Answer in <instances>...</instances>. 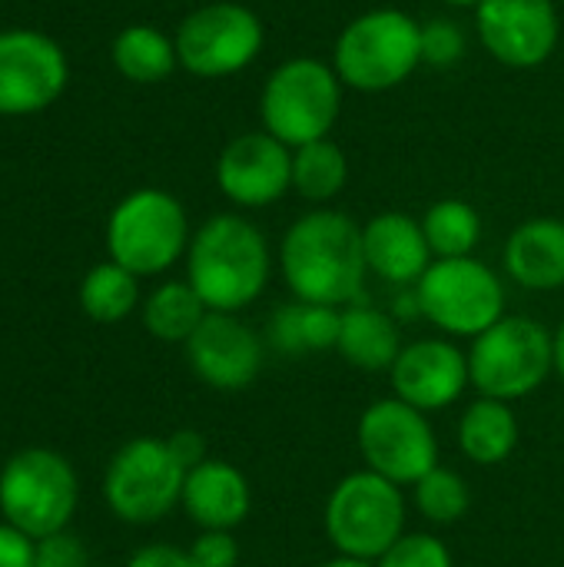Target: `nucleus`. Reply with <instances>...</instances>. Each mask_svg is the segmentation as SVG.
I'll list each match as a JSON object with an SVG mask.
<instances>
[{"label": "nucleus", "instance_id": "obj_1", "mask_svg": "<svg viewBox=\"0 0 564 567\" xmlns=\"http://www.w3.org/2000/svg\"><path fill=\"white\" fill-rule=\"evenodd\" d=\"M279 272L293 299L346 309L366 299L362 226L339 209L299 216L279 243Z\"/></svg>", "mask_w": 564, "mask_h": 567}, {"label": "nucleus", "instance_id": "obj_2", "mask_svg": "<svg viewBox=\"0 0 564 567\" xmlns=\"http://www.w3.org/2000/svg\"><path fill=\"white\" fill-rule=\"evenodd\" d=\"M269 272L273 256L266 236L236 213L209 216L189 239L186 282L209 312L239 316L266 292Z\"/></svg>", "mask_w": 564, "mask_h": 567}, {"label": "nucleus", "instance_id": "obj_3", "mask_svg": "<svg viewBox=\"0 0 564 567\" xmlns=\"http://www.w3.org/2000/svg\"><path fill=\"white\" fill-rule=\"evenodd\" d=\"M189 219L183 203L156 186L126 193L106 219V256L133 276H163L189 249Z\"/></svg>", "mask_w": 564, "mask_h": 567}, {"label": "nucleus", "instance_id": "obj_4", "mask_svg": "<svg viewBox=\"0 0 564 567\" xmlns=\"http://www.w3.org/2000/svg\"><path fill=\"white\" fill-rule=\"evenodd\" d=\"M555 375V332L529 316H502L472 339L469 379L485 399L519 402Z\"/></svg>", "mask_w": 564, "mask_h": 567}, {"label": "nucleus", "instance_id": "obj_5", "mask_svg": "<svg viewBox=\"0 0 564 567\" xmlns=\"http://www.w3.org/2000/svg\"><path fill=\"white\" fill-rule=\"evenodd\" d=\"M80 505V478L53 449H20L0 468V515L33 542L70 528Z\"/></svg>", "mask_w": 564, "mask_h": 567}, {"label": "nucleus", "instance_id": "obj_6", "mask_svg": "<svg viewBox=\"0 0 564 567\" xmlns=\"http://www.w3.org/2000/svg\"><path fill=\"white\" fill-rule=\"evenodd\" d=\"M422 63V23L402 10H369L336 40V76L362 93L392 90Z\"/></svg>", "mask_w": 564, "mask_h": 567}, {"label": "nucleus", "instance_id": "obj_7", "mask_svg": "<svg viewBox=\"0 0 564 567\" xmlns=\"http://www.w3.org/2000/svg\"><path fill=\"white\" fill-rule=\"evenodd\" d=\"M336 555L379 561L406 535V498L389 478L362 468L336 482L322 512Z\"/></svg>", "mask_w": 564, "mask_h": 567}, {"label": "nucleus", "instance_id": "obj_8", "mask_svg": "<svg viewBox=\"0 0 564 567\" xmlns=\"http://www.w3.org/2000/svg\"><path fill=\"white\" fill-rule=\"evenodd\" d=\"M342 106V80L312 56L286 60L273 70L259 96L263 130L289 150L326 140Z\"/></svg>", "mask_w": 564, "mask_h": 567}, {"label": "nucleus", "instance_id": "obj_9", "mask_svg": "<svg viewBox=\"0 0 564 567\" xmlns=\"http://www.w3.org/2000/svg\"><path fill=\"white\" fill-rule=\"evenodd\" d=\"M412 289L422 319L445 339H479L505 316L502 276L475 256L435 259Z\"/></svg>", "mask_w": 564, "mask_h": 567}, {"label": "nucleus", "instance_id": "obj_10", "mask_svg": "<svg viewBox=\"0 0 564 567\" xmlns=\"http://www.w3.org/2000/svg\"><path fill=\"white\" fill-rule=\"evenodd\" d=\"M186 468L166 439L140 435L120 445L103 472V502L126 525H156L183 502Z\"/></svg>", "mask_w": 564, "mask_h": 567}, {"label": "nucleus", "instance_id": "obj_11", "mask_svg": "<svg viewBox=\"0 0 564 567\" xmlns=\"http://www.w3.org/2000/svg\"><path fill=\"white\" fill-rule=\"evenodd\" d=\"M362 465L406 488L439 468V435L425 412L389 395L366 405L356 425Z\"/></svg>", "mask_w": 564, "mask_h": 567}, {"label": "nucleus", "instance_id": "obj_12", "mask_svg": "<svg viewBox=\"0 0 564 567\" xmlns=\"http://www.w3.org/2000/svg\"><path fill=\"white\" fill-rule=\"evenodd\" d=\"M176 60L203 80L229 76L249 66L263 50V23L243 3H206L176 27Z\"/></svg>", "mask_w": 564, "mask_h": 567}, {"label": "nucleus", "instance_id": "obj_13", "mask_svg": "<svg viewBox=\"0 0 564 567\" xmlns=\"http://www.w3.org/2000/svg\"><path fill=\"white\" fill-rule=\"evenodd\" d=\"M70 83L63 47L33 27L0 30V116H33L53 106Z\"/></svg>", "mask_w": 564, "mask_h": 567}, {"label": "nucleus", "instance_id": "obj_14", "mask_svg": "<svg viewBox=\"0 0 564 567\" xmlns=\"http://www.w3.org/2000/svg\"><path fill=\"white\" fill-rule=\"evenodd\" d=\"M183 349L193 375L216 392L249 389L266 362V339L233 312H206Z\"/></svg>", "mask_w": 564, "mask_h": 567}, {"label": "nucleus", "instance_id": "obj_15", "mask_svg": "<svg viewBox=\"0 0 564 567\" xmlns=\"http://www.w3.org/2000/svg\"><path fill=\"white\" fill-rule=\"evenodd\" d=\"M389 385H392L396 399L409 402L412 409H419L425 415L445 412L472 385L469 352H462L445 336L416 339V342L402 346L396 365L389 369Z\"/></svg>", "mask_w": 564, "mask_h": 567}, {"label": "nucleus", "instance_id": "obj_16", "mask_svg": "<svg viewBox=\"0 0 564 567\" xmlns=\"http://www.w3.org/2000/svg\"><path fill=\"white\" fill-rule=\"evenodd\" d=\"M475 23L485 50L515 70L545 63L558 43V10L552 0H482Z\"/></svg>", "mask_w": 564, "mask_h": 567}, {"label": "nucleus", "instance_id": "obj_17", "mask_svg": "<svg viewBox=\"0 0 564 567\" xmlns=\"http://www.w3.org/2000/svg\"><path fill=\"white\" fill-rule=\"evenodd\" d=\"M216 183L233 206H269L293 189V150L266 130L243 133L219 153Z\"/></svg>", "mask_w": 564, "mask_h": 567}, {"label": "nucleus", "instance_id": "obj_18", "mask_svg": "<svg viewBox=\"0 0 564 567\" xmlns=\"http://www.w3.org/2000/svg\"><path fill=\"white\" fill-rule=\"evenodd\" d=\"M180 508L199 532H236L253 508L249 478L226 458H206L186 472Z\"/></svg>", "mask_w": 564, "mask_h": 567}, {"label": "nucleus", "instance_id": "obj_19", "mask_svg": "<svg viewBox=\"0 0 564 567\" xmlns=\"http://www.w3.org/2000/svg\"><path fill=\"white\" fill-rule=\"evenodd\" d=\"M362 249L366 266L382 282L392 286H416L425 269L435 262L429 239L422 233V223L406 213H379L362 226Z\"/></svg>", "mask_w": 564, "mask_h": 567}, {"label": "nucleus", "instance_id": "obj_20", "mask_svg": "<svg viewBox=\"0 0 564 567\" xmlns=\"http://www.w3.org/2000/svg\"><path fill=\"white\" fill-rule=\"evenodd\" d=\"M505 272L532 292L564 286V219L539 216L522 223L505 243Z\"/></svg>", "mask_w": 564, "mask_h": 567}, {"label": "nucleus", "instance_id": "obj_21", "mask_svg": "<svg viewBox=\"0 0 564 567\" xmlns=\"http://www.w3.org/2000/svg\"><path fill=\"white\" fill-rule=\"evenodd\" d=\"M336 352L362 372H389L402 352V332L399 319L386 309L362 302H352L342 309L339 326V346Z\"/></svg>", "mask_w": 564, "mask_h": 567}, {"label": "nucleus", "instance_id": "obj_22", "mask_svg": "<svg viewBox=\"0 0 564 567\" xmlns=\"http://www.w3.org/2000/svg\"><path fill=\"white\" fill-rule=\"evenodd\" d=\"M455 439H459V452L472 465L495 468V465L509 462L512 452L519 449L522 425H519V415H515L512 402L479 395L475 402L465 405Z\"/></svg>", "mask_w": 564, "mask_h": 567}, {"label": "nucleus", "instance_id": "obj_23", "mask_svg": "<svg viewBox=\"0 0 564 567\" xmlns=\"http://www.w3.org/2000/svg\"><path fill=\"white\" fill-rule=\"evenodd\" d=\"M339 326H342V309L293 299L273 312L266 342L279 355L329 352L339 346Z\"/></svg>", "mask_w": 564, "mask_h": 567}, {"label": "nucleus", "instance_id": "obj_24", "mask_svg": "<svg viewBox=\"0 0 564 567\" xmlns=\"http://www.w3.org/2000/svg\"><path fill=\"white\" fill-rule=\"evenodd\" d=\"M110 60L120 76L130 83H160L166 80L180 60H176V43L163 30L150 23H130L113 37Z\"/></svg>", "mask_w": 564, "mask_h": 567}, {"label": "nucleus", "instance_id": "obj_25", "mask_svg": "<svg viewBox=\"0 0 564 567\" xmlns=\"http://www.w3.org/2000/svg\"><path fill=\"white\" fill-rule=\"evenodd\" d=\"M206 306L196 296V289L186 279H166L160 282L140 306L143 316V329L170 346H186L189 336L199 329V322L206 319Z\"/></svg>", "mask_w": 564, "mask_h": 567}, {"label": "nucleus", "instance_id": "obj_26", "mask_svg": "<svg viewBox=\"0 0 564 567\" xmlns=\"http://www.w3.org/2000/svg\"><path fill=\"white\" fill-rule=\"evenodd\" d=\"M140 306H143L140 276H133L130 269H123L113 259L86 269V276L80 282V309L86 319H93L100 326H116V322L130 319Z\"/></svg>", "mask_w": 564, "mask_h": 567}, {"label": "nucleus", "instance_id": "obj_27", "mask_svg": "<svg viewBox=\"0 0 564 567\" xmlns=\"http://www.w3.org/2000/svg\"><path fill=\"white\" fill-rule=\"evenodd\" d=\"M349 179L346 153L326 136L293 150V189L309 203H329Z\"/></svg>", "mask_w": 564, "mask_h": 567}, {"label": "nucleus", "instance_id": "obj_28", "mask_svg": "<svg viewBox=\"0 0 564 567\" xmlns=\"http://www.w3.org/2000/svg\"><path fill=\"white\" fill-rule=\"evenodd\" d=\"M422 233L435 259H462L482 239V216L465 199H439L422 216Z\"/></svg>", "mask_w": 564, "mask_h": 567}, {"label": "nucleus", "instance_id": "obj_29", "mask_svg": "<svg viewBox=\"0 0 564 567\" xmlns=\"http://www.w3.org/2000/svg\"><path fill=\"white\" fill-rule=\"evenodd\" d=\"M412 498H416L419 515H422L429 525H455V522H462V518L469 515V508H472L469 482H465L459 472L445 468V465H439V468H432L425 478H419V482L412 485Z\"/></svg>", "mask_w": 564, "mask_h": 567}, {"label": "nucleus", "instance_id": "obj_30", "mask_svg": "<svg viewBox=\"0 0 564 567\" xmlns=\"http://www.w3.org/2000/svg\"><path fill=\"white\" fill-rule=\"evenodd\" d=\"M376 567H455V558L442 538L425 535V532H412V535H402L376 561Z\"/></svg>", "mask_w": 564, "mask_h": 567}, {"label": "nucleus", "instance_id": "obj_31", "mask_svg": "<svg viewBox=\"0 0 564 567\" xmlns=\"http://www.w3.org/2000/svg\"><path fill=\"white\" fill-rule=\"evenodd\" d=\"M465 37L452 20H432L422 27V60L432 66H449L462 56Z\"/></svg>", "mask_w": 564, "mask_h": 567}, {"label": "nucleus", "instance_id": "obj_32", "mask_svg": "<svg viewBox=\"0 0 564 567\" xmlns=\"http://www.w3.org/2000/svg\"><path fill=\"white\" fill-rule=\"evenodd\" d=\"M189 558L196 567H236L239 542L233 532H199L189 545Z\"/></svg>", "mask_w": 564, "mask_h": 567}, {"label": "nucleus", "instance_id": "obj_33", "mask_svg": "<svg viewBox=\"0 0 564 567\" xmlns=\"http://www.w3.org/2000/svg\"><path fill=\"white\" fill-rule=\"evenodd\" d=\"M90 555L83 548L80 538H73L70 532L40 538L33 548V567H86Z\"/></svg>", "mask_w": 564, "mask_h": 567}, {"label": "nucleus", "instance_id": "obj_34", "mask_svg": "<svg viewBox=\"0 0 564 567\" xmlns=\"http://www.w3.org/2000/svg\"><path fill=\"white\" fill-rule=\"evenodd\" d=\"M126 567H196L189 558V548H176V545H166V542H153V545H143L130 555Z\"/></svg>", "mask_w": 564, "mask_h": 567}, {"label": "nucleus", "instance_id": "obj_35", "mask_svg": "<svg viewBox=\"0 0 564 567\" xmlns=\"http://www.w3.org/2000/svg\"><path fill=\"white\" fill-rule=\"evenodd\" d=\"M33 548L37 542L30 535L0 522V567H33Z\"/></svg>", "mask_w": 564, "mask_h": 567}, {"label": "nucleus", "instance_id": "obj_36", "mask_svg": "<svg viewBox=\"0 0 564 567\" xmlns=\"http://www.w3.org/2000/svg\"><path fill=\"white\" fill-rule=\"evenodd\" d=\"M166 445H170V452L176 455V462H180L186 472L209 458V455H206V439H203L196 429H180V432L166 435Z\"/></svg>", "mask_w": 564, "mask_h": 567}, {"label": "nucleus", "instance_id": "obj_37", "mask_svg": "<svg viewBox=\"0 0 564 567\" xmlns=\"http://www.w3.org/2000/svg\"><path fill=\"white\" fill-rule=\"evenodd\" d=\"M555 375L564 382V319L555 329Z\"/></svg>", "mask_w": 564, "mask_h": 567}, {"label": "nucleus", "instance_id": "obj_38", "mask_svg": "<svg viewBox=\"0 0 564 567\" xmlns=\"http://www.w3.org/2000/svg\"><path fill=\"white\" fill-rule=\"evenodd\" d=\"M319 567H376L372 561H362V558H349V555H336L329 561H322Z\"/></svg>", "mask_w": 564, "mask_h": 567}, {"label": "nucleus", "instance_id": "obj_39", "mask_svg": "<svg viewBox=\"0 0 564 567\" xmlns=\"http://www.w3.org/2000/svg\"><path fill=\"white\" fill-rule=\"evenodd\" d=\"M445 3H452V7H479L482 0H445Z\"/></svg>", "mask_w": 564, "mask_h": 567}]
</instances>
